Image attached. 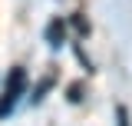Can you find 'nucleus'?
<instances>
[{
  "label": "nucleus",
  "mask_w": 132,
  "mask_h": 126,
  "mask_svg": "<svg viewBox=\"0 0 132 126\" xmlns=\"http://www.w3.org/2000/svg\"><path fill=\"white\" fill-rule=\"evenodd\" d=\"M63 27H66V20H53V23L46 27V37H50V43H53V47H60V43H63Z\"/></svg>",
  "instance_id": "nucleus-2"
},
{
  "label": "nucleus",
  "mask_w": 132,
  "mask_h": 126,
  "mask_svg": "<svg viewBox=\"0 0 132 126\" xmlns=\"http://www.w3.org/2000/svg\"><path fill=\"white\" fill-rule=\"evenodd\" d=\"M23 93H27V70L23 66H13V73L7 76V86L0 93V120H7L16 110V103H20Z\"/></svg>",
  "instance_id": "nucleus-1"
}]
</instances>
